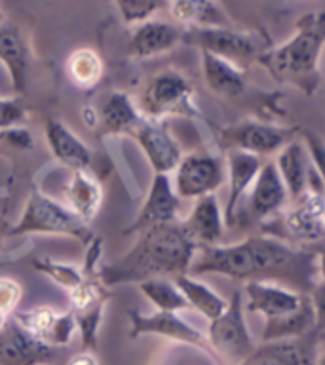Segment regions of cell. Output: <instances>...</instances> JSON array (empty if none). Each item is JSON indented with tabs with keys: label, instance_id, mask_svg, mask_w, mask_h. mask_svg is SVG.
<instances>
[{
	"label": "cell",
	"instance_id": "1",
	"mask_svg": "<svg viewBox=\"0 0 325 365\" xmlns=\"http://www.w3.org/2000/svg\"><path fill=\"white\" fill-rule=\"evenodd\" d=\"M200 257L192 261V274H219L239 282L284 279L296 285L301 293H312L314 276L321 272L319 255L293 247L274 236H249L238 244L198 247Z\"/></svg>",
	"mask_w": 325,
	"mask_h": 365
},
{
	"label": "cell",
	"instance_id": "2",
	"mask_svg": "<svg viewBox=\"0 0 325 365\" xmlns=\"http://www.w3.org/2000/svg\"><path fill=\"white\" fill-rule=\"evenodd\" d=\"M198 245L185 232L181 221L139 232L137 244L116 262L99 270L103 284H141L153 278H179L190 270Z\"/></svg>",
	"mask_w": 325,
	"mask_h": 365
},
{
	"label": "cell",
	"instance_id": "3",
	"mask_svg": "<svg viewBox=\"0 0 325 365\" xmlns=\"http://www.w3.org/2000/svg\"><path fill=\"white\" fill-rule=\"evenodd\" d=\"M325 40L324 14H304L284 44L259 53V61L279 84L295 86L312 96L319 86V56Z\"/></svg>",
	"mask_w": 325,
	"mask_h": 365
},
{
	"label": "cell",
	"instance_id": "4",
	"mask_svg": "<svg viewBox=\"0 0 325 365\" xmlns=\"http://www.w3.org/2000/svg\"><path fill=\"white\" fill-rule=\"evenodd\" d=\"M19 234H51V236H68L90 244L96 238L90 227L80 221L67 205L46 196L42 190L33 188L23 210V215L16 227H11L10 236Z\"/></svg>",
	"mask_w": 325,
	"mask_h": 365
},
{
	"label": "cell",
	"instance_id": "5",
	"mask_svg": "<svg viewBox=\"0 0 325 365\" xmlns=\"http://www.w3.org/2000/svg\"><path fill=\"white\" fill-rule=\"evenodd\" d=\"M143 118L165 122L170 116H202L194 101L192 84L179 71H162L148 80L139 99Z\"/></svg>",
	"mask_w": 325,
	"mask_h": 365
},
{
	"label": "cell",
	"instance_id": "6",
	"mask_svg": "<svg viewBox=\"0 0 325 365\" xmlns=\"http://www.w3.org/2000/svg\"><path fill=\"white\" fill-rule=\"evenodd\" d=\"M287 190L279 179L274 162H264L257 173L255 181L234 213L232 228L261 225L270 217L278 215L287 207Z\"/></svg>",
	"mask_w": 325,
	"mask_h": 365
},
{
	"label": "cell",
	"instance_id": "7",
	"mask_svg": "<svg viewBox=\"0 0 325 365\" xmlns=\"http://www.w3.org/2000/svg\"><path fill=\"white\" fill-rule=\"evenodd\" d=\"M205 341L210 344V350H215L219 358L234 365H239L253 352L255 344L245 324L242 291H234L221 316L211 319Z\"/></svg>",
	"mask_w": 325,
	"mask_h": 365
},
{
	"label": "cell",
	"instance_id": "8",
	"mask_svg": "<svg viewBox=\"0 0 325 365\" xmlns=\"http://www.w3.org/2000/svg\"><path fill=\"white\" fill-rule=\"evenodd\" d=\"M268 225H279L282 230L274 238L287 244H319L325 234L324 194L306 190L279 213L278 221Z\"/></svg>",
	"mask_w": 325,
	"mask_h": 365
},
{
	"label": "cell",
	"instance_id": "9",
	"mask_svg": "<svg viewBox=\"0 0 325 365\" xmlns=\"http://www.w3.org/2000/svg\"><path fill=\"white\" fill-rule=\"evenodd\" d=\"M84 278L74 289L68 291L71 302H73V318L76 324V329L82 336V346L88 352H96L99 346L97 333L101 327L103 314L107 301L113 297L108 287L99 279L97 274H82Z\"/></svg>",
	"mask_w": 325,
	"mask_h": 365
},
{
	"label": "cell",
	"instance_id": "10",
	"mask_svg": "<svg viewBox=\"0 0 325 365\" xmlns=\"http://www.w3.org/2000/svg\"><path fill=\"white\" fill-rule=\"evenodd\" d=\"M296 128L264 124V122H242L225 128L219 137L221 150H239L253 156H270L295 139Z\"/></svg>",
	"mask_w": 325,
	"mask_h": 365
},
{
	"label": "cell",
	"instance_id": "11",
	"mask_svg": "<svg viewBox=\"0 0 325 365\" xmlns=\"http://www.w3.org/2000/svg\"><path fill=\"white\" fill-rule=\"evenodd\" d=\"M227 179L225 160L210 153H190L181 156L175 168L173 192L177 198L198 200L213 194Z\"/></svg>",
	"mask_w": 325,
	"mask_h": 365
},
{
	"label": "cell",
	"instance_id": "12",
	"mask_svg": "<svg viewBox=\"0 0 325 365\" xmlns=\"http://www.w3.org/2000/svg\"><path fill=\"white\" fill-rule=\"evenodd\" d=\"M182 42L194 44L200 51L221 57L239 68L247 67L259 57V44L253 36L230 27L188 29L182 31Z\"/></svg>",
	"mask_w": 325,
	"mask_h": 365
},
{
	"label": "cell",
	"instance_id": "13",
	"mask_svg": "<svg viewBox=\"0 0 325 365\" xmlns=\"http://www.w3.org/2000/svg\"><path fill=\"white\" fill-rule=\"evenodd\" d=\"M314 335L312 331L296 339L262 342L239 365H321L319 341Z\"/></svg>",
	"mask_w": 325,
	"mask_h": 365
},
{
	"label": "cell",
	"instance_id": "14",
	"mask_svg": "<svg viewBox=\"0 0 325 365\" xmlns=\"http://www.w3.org/2000/svg\"><path fill=\"white\" fill-rule=\"evenodd\" d=\"M130 137L135 139L137 145L141 147L148 164L154 170V175H167L170 171L175 170L182 153L175 139L167 131L165 122L141 118Z\"/></svg>",
	"mask_w": 325,
	"mask_h": 365
},
{
	"label": "cell",
	"instance_id": "15",
	"mask_svg": "<svg viewBox=\"0 0 325 365\" xmlns=\"http://www.w3.org/2000/svg\"><path fill=\"white\" fill-rule=\"evenodd\" d=\"M245 308L249 312L262 314L267 322L295 314L310 299L308 293L289 291L270 282H247L244 287Z\"/></svg>",
	"mask_w": 325,
	"mask_h": 365
},
{
	"label": "cell",
	"instance_id": "16",
	"mask_svg": "<svg viewBox=\"0 0 325 365\" xmlns=\"http://www.w3.org/2000/svg\"><path fill=\"white\" fill-rule=\"evenodd\" d=\"M141 335H160L171 339V341L192 344V346L204 348L205 352H211L205 336L196 327L179 318L175 312L141 314L139 310H131L130 336L137 339Z\"/></svg>",
	"mask_w": 325,
	"mask_h": 365
},
{
	"label": "cell",
	"instance_id": "17",
	"mask_svg": "<svg viewBox=\"0 0 325 365\" xmlns=\"http://www.w3.org/2000/svg\"><path fill=\"white\" fill-rule=\"evenodd\" d=\"M179 207H181V200L173 192L170 177L153 175L147 200H145L137 219L131 222L130 228H125L124 234L143 232L153 227L179 222Z\"/></svg>",
	"mask_w": 325,
	"mask_h": 365
},
{
	"label": "cell",
	"instance_id": "18",
	"mask_svg": "<svg viewBox=\"0 0 325 365\" xmlns=\"http://www.w3.org/2000/svg\"><path fill=\"white\" fill-rule=\"evenodd\" d=\"M56 348L48 346L10 318L0 329V365H48Z\"/></svg>",
	"mask_w": 325,
	"mask_h": 365
},
{
	"label": "cell",
	"instance_id": "19",
	"mask_svg": "<svg viewBox=\"0 0 325 365\" xmlns=\"http://www.w3.org/2000/svg\"><path fill=\"white\" fill-rule=\"evenodd\" d=\"M11 318L34 339H38L40 342L51 348L67 346L68 342L73 341L74 331H76L71 310L59 314L50 307H36L27 312L14 314Z\"/></svg>",
	"mask_w": 325,
	"mask_h": 365
},
{
	"label": "cell",
	"instance_id": "20",
	"mask_svg": "<svg viewBox=\"0 0 325 365\" xmlns=\"http://www.w3.org/2000/svg\"><path fill=\"white\" fill-rule=\"evenodd\" d=\"M93 108L99 135H131L143 118L135 103L122 91H108Z\"/></svg>",
	"mask_w": 325,
	"mask_h": 365
},
{
	"label": "cell",
	"instance_id": "21",
	"mask_svg": "<svg viewBox=\"0 0 325 365\" xmlns=\"http://www.w3.org/2000/svg\"><path fill=\"white\" fill-rule=\"evenodd\" d=\"M262 158L253 156V154L239 153V150H228L225 153V170H227L230 190H228L227 207L222 211L225 227L232 228L234 213L245 198V194L255 181L257 173L261 170Z\"/></svg>",
	"mask_w": 325,
	"mask_h": 365
},
{
	"label": "cell",
	"instance_id": "22",
	"mask_svg": "<svg viewBox=\"0 0 325 365\" xmlns=\"http://www.w3.org/2000/svg\"><path fill=\"white\" fill-rule=\"evenodd\" d=\"M181 225L198 247L221 244L222 234H225V219H222V211L215 194H207L196 200L192 213Z\"/></svg>",
	"mask_w": 325,
	"mask_h": 365
},
{
	"label": "cell",
	"instance_id": "23",
	"mask_svg": "<svg viewBox=\"0 0 325 365\" xmlns=\"http://www.w3.org/2000/svg\"><path fill=\"white\" fill-rule=\"evenodd\" d=\"M46 143L53 158L71 171L88 170L91 164V150L84 141H80L61 120L48 118L44 124Z\"/></svg>",
	"mask_w": 325,
	"mask_h": 365
},
{
	"label": "cell",
	"instance_id": "24",
	"mask_svg": "<svg viewBox=\"0 0 325 365\" xmlns=\"http://www.w3.org/2000/svg\"><path fill=\"white\" fill-rule=\"evenodd\" d=\"M182 40V29L162 19H148L137 25L131 34L130 53L139 59L160 56L175 48Z\"/></svg>",
	"mask_w": 325,
	"mask_h": 365
},
{
	"label": "cell",
	"instance_id": "25",
	"mask_svg": "<svg viewBox=\"0 0 325 365\" xmlns=\"http://www.w3.org/2000/svg\"><path fill=\"white\" fill-rule=\"evenodd\" d=\"M278 175L284 182L287 196L296 200L308 190V175L314 168L312 160L308 158V153L301 141L293 139L287 143L278 153V160L274 162Z\"/></svg>",
	"mask_w": 325,
	"mask_h": 365
},
{
	"label": "cell",
	"instance_id": "26",
	"mask_svg": "<svg viewBox=\"0 0 325 365\" xmlns=\"http://www.w3.org/2000/svg\"><path fill=\"white\" fill-rule=\"evenodd\" d=\"M67 207L86 225L97 215L103 202V187L88 170L71 171L67 187H65Z\"/></svg>",
	"mask_w": 325,
	"mask_h": 365
},
{
	"label": "cell",
	"instance_id": "27",
	"mask_svg": "<svg viewBox=\"0 0 325 365\" xmlns=\"http://www.w3.org/2000/svg\"><path fill=\"white\" fill-rule=\"evenodd\" d=\"M0 61L10 73L14 91L21 93L27 84L29 51L19 29L11 23H0Z\"/></svg>",
	"mask_w": 325,
	"mask_h": 365
},
{
	"label": "cell",
	"instance_id": "28",
	"mask_svg": "<svg viewBox=\"0 0 325 365\" xmlns=\"http://www.w3.org/2000/svg\"><path fill=\"white\" fill-rule=\"evenodd\" d=\"M202 71L207 88L219 97H238L247 86L244 68L205 51H202Z\"/></svg>",
	"mask_w": 325,
	"mask_h": 365
},
{
	"label": "cell",
	"instance_id": "29",
	"mask_svg": "<svg viewBox=\"0 0 325 365\" xmlns=\"http://www.w3.org/2000/svg\"><path fill=\"white\" fill-rule=\"evenodd\" d=\"M171 17L179 25L188 29H217L230 27V19L227 17L225 10L215 2H205V0H179L167 4Z\"/></svg>",
	"mask_w": 325,
	"mask_h": 365
},
{
	"label": "cell",
	"instance_id": "30",
	"mask_svg": "<svg viewBox=\"0 0 325 365\" xmlns=\"http://www.w3.org/2000/svg\"><path fill=\"white\" fill-rule=\"evenodd\" d=\"M173 284L179 287V291L185 297V301L188 302V307L196 308L210 322L215 319L217 316H221L222 310L227 308V301L221 295H217L210 285H205L204 282H200V279L192 278L188 274L175 278Z\"/></svg>",
	"mask_w": 325,
	"mask_h": 365
},
{
	"label": "cell",
	"instance_id": "31",
	"mask_svg": "<svg viewBox=\"0 0 325 365\" xmlns=\"http://www.w3.org/2000/svg\"><path fill=\"white\" fill-rule=\"evenodd\" d=\"M101 56L91 48H78L67 59V73L74 84L82 90H91L103 76Z\"/></svg>",
	"mask_w": 325,
	"mask_h": 365
},
{
	"label": "cell",
	"instance_id": "32",
	"mask_svg": "<svg viewBox=\"0 0 325 365\" xmlns=\"http://www.w3.org/2000/svg\"><path fill=\"white\" fill-rule=\"evenodd\" d=\"M139 289L154 307L158 308V312H179L188 308V302L179 291L173 279L170 278H153L139 284Z\"/></svg>",
	"mask_w": 325,
	"mask_h": 365
},
{
	"label": "cell",
	"instance_id": "33",
	"mask_svg": "<svg viewBox=\"0 0 325 365\" xmlns=\"http://www.w3.org/2000/svg\"><path fill=\"white\" fill-rule=\"evenodd\" d=\"M33 268H36L38 272H42L44 276L51 278L56 282L57 285H61L65 289H74L76 285L82 282V270L78 268L71 267V264H65V262H57V261H51L48 257H40V259H34L33 262Z\"/></svg>",
	"mask_w": 325,
	"mask_h": 365
},
{
	"label": "cell",
	"instance_id": "34",
	"mask_svg": "<svg viewBox=\"0 0 325 365\" xmlns=\"http://www.w3.org/2000/svg\"><path fill=\"white\" fill-rule=\"evenodd\" d=\"M164 2H156V0H120L116 2V8L120 10V16L128 25L131 23H145L154 16L156 11L164 10Z\"/></svg>",
	"mask_w": 325,
	"mask_h": 365
},
{
	"label": "cell",
	"instance_id": "35",
	"mask_svg": "<svg viewBox=\"0 0 325 365\" xmlns=\"http://www.w3.org/2000/svg\"><path fill=\"white\" fill-rule=\"evenodd\" d=\"M27 118V108L21 99H0V131L19 128Z\"/></svg>",
	"mask_w": 325,
	"mask_h": 365
},
{
	"label": "cell",
	"instance_id": "36",
	"mask_svg": "<svg viewBox=\"0 0 325 365\" xmlns=\"http://www.w3.org/2000/svg\"><path fill=\"white\" fill-rule=\"evenodd\" d=\"M21 285L16 279L0 278V314L11 318V314L16 312L17 304L21 301Z\"/></svg>",
	"mask_w": 325,
	"mask_h": 365
},
{
	"label": "cell",
	"instance_id": "37",
	"mask_svg": "<svg viewBox=\"0 0 325 365\" xmlns=\"http://www.w3.org/2000/svg\"><path fill=\"white\" fill-rule=\"evenodd\" d=\"M0 139L16 148L33 147V137H31L27 130H23L21 125L19 128H10V130H2L0 131Z\"/></svg>",
	"mask_w": 325,
	"mask_h": 365
},
{
	"label": "cell",
	"instance_id": "38",
	"mask_svg": "<svg viewBox=\"0 0 325 365\" xmlns=\"http://www.w3.org/2000/svg\"><path fill=\"white\" fill-rule=\"evenodd\" d=\"M67 365H99V361H97L96 354L82 350V352L74 354L73 358L68 359Z\"/></svg>",
	"mask_w": 325,
	"mask_h": 365
},
{
	"label": "cell",
	"instance_id": "39",
	"mask_svg": "<svg viewBox=\"0 0 325 365\" xmlns=\"http://www.w3.org/2000/svg\"><path fill=\"white\" fill-rule=\"evenodd\" d=\"M8 319H10V318H6L4 314H0V329H2V327H4L6 322H8Z\"/></svg>",
	"mask_w": 325,
	"mask_h": 365
},
{
	"label": "cell",
	"instance_id": "40",
	"mask_svg": "<svg viewBox=\"0 0 325 365\" xmlns=\"http://www.w3.org/2000/svg\"><path fill=\"white\" fill-rule=\"evenodd\" d=\"M4 21V14H2V10H0V23Z\"/></svg>",
	"mask_w": 325,
	"mask_h": 365
}]
</instances>
